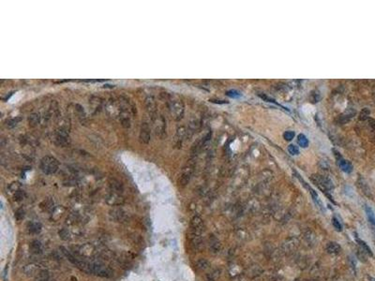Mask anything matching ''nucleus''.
I'll use <instances>...</instances> for the list:
<instances>
[{"mask_svg": "<svg viewBox=\"0 0 375 281\" xmlns=\"http://www.w3.org/2000/svg\"><path fill=\"white\" fill-rule=\"evenodd\" d=\"M69 130H70L69 122L67 121V119H64L62 123L57 127V130L55 131V135H54V141L57 146L66 147L68 145H70L71 137L69 134Z\"/></svg>", "mask_w": 375, "mask_h": 281, "instance_id": "f257e3e1", "label": "nucleus"}, {"mask_svg": "<svg viewBox=\"0 0 375 281\" xmlns=\"http://www.w3.org/2000/svg\"><path fill=\"white\" fill-rule=\"evenodd\" d=\"M168 107L169 112L175 121H179L184 114V104L183 102L175 96L168 97Z\"/></svg>", "mask_w": 375, "mask_h": 281, "instance_id": "f03ea898", "label": "nucleus"}, {"mask_svg": "<svg viewBox=\"0 0 375 281\" xmlns=\"http://www.w3.org/2000/svg\"><path fill=\"white\" fill-rule=\"evenodd\" d=\"M59 162L58 160L52 156H45L40 159L39 169L42 173L46 174H54L58 171Z\"/></svg>", "mask_w": 375, "mask_h": 281, "instance_id": "7ed1b4c3", "label": "nucleus"}, {"mask_svg": "<svg viewBox=\"0 0 375 281\" xmlns=\"http://www.w3.org/2000/svg\"><path fill=\"white\" fill-rule=\"evenodd\" d=\"M155 133L158 137L163 139L166 137V120L162 114H157L151 117Z\"/></svg>", "mask_w": 375, "mask_h": 281, "instance_id": "20e7f679", "label": "nucleus"}, {"mask_svg": "<svg viewBox=\"0 0 375 281\" xmlns=\"http://www.w3.org/2000/svg\"><path fill=\"white\" fill-rule=\"evenodd\" d=\"M92 263H93L92 274L101 276V277H111L113 276V272L108 267H105L104 265L100 264V263H97V262H92Z\"/></svg>", "mask_w": 375, "mask_h": 281, "instance_id": "39448f33", "label": "nucleus"}, {"mask_svg": "<svg viewBox=\"0 0 375 281\" xmlns=\"http://www.w3.org/2000/svg\"><path fill=\"white\" fill-rule=\"evenodd\" d=\"M203 229V221L199 216H195L191 220V233L192 234L201 235Z\"/></svg>", "mask_w": 375, "mask_h": 281, "instance_id": "423d86ee", "label": "nucleus"}, {"mask_svg": "<svg viewBox=\"0 0 375 281\" xmlns=\"http://www.w3.org/2000/svg\"><path fill=\"white\" fill-rule=\"evenodd\" d=\"M139 139L144 144H147L150 142V139H151V129H150V126H149V124L147 122H143L142 123L141 127H140Z\"/></svg>", "mask_w": 375, "mask_h": 281, "instance_id": "0eeeda50", "label": "nucleus"}, {"mask_svg": "<svg viewBox=\"0 0 375 281\" xmlns=\"http://www.w3.org/2000/svg\"><path fill=\"white\" fill-rule=\"evenodd\" d=\"M110 217L116 222H122L127 218V215L125 211L120 206H115L110 211Z\"/></svg>", "mask_w": 375, "mask_h": 281, "instance_id": "6e6552de", "label": "nucleus"}, {"mask_svg": "<svg viewBox=\"0 0 375 281\" xmlns=\"http://www.w3.org/2000/svg\"><path fill=\"white\" fill-rule=\"evenodd\" d=\"M106 201L108 204H110V205H112V206H120L124 202V198L120 194L110 191V193L106 197Z\"/></svg>", "mask_w": 375, "mask_h": 281, "instance_id": "1a4fd4ad", "label": "nucleus"}, {"mask_svg": "<svg viewBox=\"0 0 375 281\" xmlns=\"http://www.w3.org/2000/svg\"><path fill=\"white\" fill-rule=\"evenodd\" d=\"M106 110L108 114L113 115L114 117L119 116V114H120V104H119V100L117 101L115 99H110L107 103Z\"/></svg>", "mask_w": 375, "mask_h": 281, "instance_id": "9d476101", "label": "nucleus"}, {"mask_svg": "<svg viewBox=\"0 0 375 281\" xmlns=\"http://www.w3.org/2000/svg\"><path fill=\"white\" fill-rule=\"evenodd\" d=\"M191 173H192V167L191 165H188L187 167H185L183 169L179 179H178V185H179L180 186H185L188 183L190 182Z\"/></svg>", "mask_w": 375, "mask_h": 281, "instance_id": "9b49d317", "label": "nucleus"}, {"mask_svg": "<svg viewBox=\"0 0 375 281\" xmlns=\"http://www.w3.org/2000/svg\"><path fill=\"white\" fill-rule=\"evenodd\" d=\"M146 107H147V112L149 113V114H150L151 117L154 116L155 114H158V112H157V103H156V100H155V98H153L152 96H148L146 98Z\"/></svg>", "mask_w": 375, "mask_h": 281, "instance_id": "f8f14e48", "label": "nucleus"}, {"mask_svg": "<svg viewBox=\"0 0 375 281\" xmlns=\"http://www.w3.org/2000/svg\"><path fill=\"white\" fill-rule=\"evenodd\" d=\"M109 186H110V191L114 192V193H117L122 195L123 191H124V187L123 185L119 182L118 180L115 179V178H112L109 181Z\"/></svg>", "mask_w": 375, "mask_h": 281, "instance_id": "ddd939ff", "label": "nucleus"}, {"mask_svg": "<svg viewBox=\"0 0 375 281\" xmlns=\"http://www.w3.org/2000/svg\"><path fill=\"white\" fill-rule=\"evenodd\" d=\"M48 116L55 119V120L60 118V111H59V106L56 101H52V103H51L48 111Z\"/></svg>", "mask_w": 375, "mask_h": 281, "instance_id": "4468645a", "label": "nucleus"}, {"mask_svg": "<svg viewBox=\"0 0 375 281\" xmlns=\"http://www.w3.org/2000/svg\"><path fill=\"white\" fill-rule=\"evenodd\" d=\"M39 207L44 212H53L55 209V201L52 198H46L39 203Z\"/></svg>", "mask_w": 375, "mask_h": 281, "instance_id": "2eb2a0df", "label": "nucleus"}, {"mask_svg": "<svg viewBox=\"0 0 375 281\" xmlns=\"http://www.w3.org/2000/svg\"><path fill=\"white\" fill-rule=\"evenodd\" d=\"M336 156H337V159H338V164L340 167V169H342V171L345 172V173H351L352 170H353L352 165L349 163L348 161H346L345 159H343L342 157L339 156L338 153L336 154Z\"/></svg>", "mask_w": 375, "mask_h": 281, "instance_id": "dca6fc26", "label": "nucleus"}, {"mask_svg": "<svg viewBox=\"0 0 375 281\" xmlns=\"http://www.w3.org/2000/svg\"><path fill=\"white\" fill-rule=\"evenodd\" d=\"M41 116L39 113H33L28 116V125L31 127H36L40 124Z\"/></svg>", "mask_w": 375, "mask_h": 281, "instance_id": "f3484780", "label": "nucleus"}, {"mask_svg": "<svg viewBox=\"0 0 375 281\" xmlns=\"http://www.w3.org/2000/svg\"><path fill=\"white\" fill-rule=\"evenodd\" d=\"M326 250L329 254H339L342 251V246H340L337 242H329L326 245Z\"/></svg>", "mask_w": 375, "mask_h": 281, "instance_id": "a211bd4d", "label": "nucleus"}, {"mask_svg": "<svg viewBox=\"0 0 375 281\" xmlns=\"http://www.w3.org/2000/svg\"><path fill=\"white\" fill-rule=\"evenodd\" d=\"M89 104L92 107V110H94V112H99L102 105V99L99 97L94 96L89 99Z\"/></svg>", "mask_w": 375, "mask_h": 281, "instance_id": "6ab92c4d", "label": "nucleus"}, {"mask_svg": "<svg viewBox=\"0 0 375 281\" xmlns=\"http://www.w3.org/2000/svg\"><path fill=\"white\" fill-rule=\"evenodd\" d=\"M29 248H30V251L32 253H34V254H40L42 252V249H43L41 243L39 241H38V240L32 241L30 243Z\"/></svg>", "mask_w": 375, "mask_h": 281, "instance_id": "aec40b11", "label": "nucleus"}, {"mask_svg": "<svg viewBox=\"0 0 375 281\" xmlns=\"http://www.w3.org/2000/svg\"><path fill=\"white\" fill-rule=\"evenodd\" d=\"M185 133H186V131H185L184 127H179V129L176 130L175 138V143L176 146H179L180 144H181V142L183 141Z\"/></svg>", "mask_w": 375, "mask_h": 281, "instance_id": "412c9836", "label": "nucleus"}, {"mask_svg": "<svg viewBox=\"0 0 375 281\" xmlns=\"http://www.w3.org/2000/svg\"><path fill=\"white\" fill-rule=\"evenodd\" d=\"M308 189L310 190V194H311V197H312V199H313L314 202L316 203V205H317V206H318V207H319L322 211L325 212V208H323V202H322V201L320 200L318 194H317L316 192H315V190H313L310 186L309 187Z\"/></svg>", "mask_w": 375, "mask_h": 281, "instance_id": "4be33fe9", "label": "nucleus"}, {"mask_svg": "<svg viewBox=\"0 0 375 281\" xmlns=\"http://www.w3.org/2000/svg\"><path fill=\"white\" fill-rule=\"evenodd\" d=\"M64 212H65V208L63 206H57V207H55L53 210V212H52V218L55 221H57L59 218H60L63 216Z\"/></svg>", "mask_w": 375, "mask_h": 281, "instance_id": "5701e85b", "label": "nucleus"}, {"mask_svg": "<svg viewBox=\"0 0 375 281\" xmlns=\"http://www.w3.org/2000/svg\"><path fill=\"white\" fill-rule=\"evenodd\" d=\"M35 281H49V273L47 270H39L36 275Z\"/></svg>", "mask_w": 375, "mask_h": 281, "instance_id": "b1692460", "label": "nucleus"}, {"mask_svg": "<svg viewBox=\"0 0 375 281\" xmlns=\"http://www.w3.org/2000/svg\"><path fill=\"white\" fill-rule=\"evenodd\" d=\"M38 266L36 265V264H28V265H27L24 267V273L27 274V276H34L35 274H38L37 273V271H38Z\"/></svg>", "mask_w": 375, "mask_h": 281, "instance_id": "393cba45", "label": "nucleus"}, {"mask_svg": "<svg viewBox=\"0 0 375 281\" xmlns=\"http://www.w3.org/2000/svg\"><path fill=\"white\" fill-rule=\"evenodd\" d=\"M357 243L359 244V245L361 246V249H363L366 253H367L369 256H370V257H372L373 256V253H372V251H371V249H370V248L368 245V244L366 243V242H364V241H362V240H360V239H357Z\"/></svg>", "mask_w": 375, "mask_h": 281, "instance_id": "a878e982", "label": "nucleus"}, {"mask_svg": "<svg viewBox=\"0 0 375 281\" xmlns=\"http://www.w3.org/2000/svg\"><path fill=\"white\" fill-rule=\"evenodd\" d=\"M75 110H76V112H77L78 118L80 119V121L83 123V122H84V121L87 119V114H86V113H84V108H82V107H81L80 105H78V104H76V105H75Z\"/></svg>", "mask_w": 375, "mask_h": 281, "instance_id": "bb28decb", "label": "nucleus"}, {"mask_svg": "<svg viewBox=\"0 0 375 281\" xmlns=\"http://www.w3.org/2000/svg\"><path fill=\"white\" fill-rule=\"evenodd\" d=\"M297 142H298V144H299L300 146H302L304 148L308 147V145H309V140H308V138H307L304 134H299V135H298V137H297Z\"/></svg>", "mask_w": 375, "mask_h": 281, "instance_id": "cd10ccee", "label": "nucleus"}, {"mask_svg": "<svg viewBox=\"0 0 375 281\" xmlns=\"http://www.w3.org/2000/svg\"><path fill=\"white\" fill-rule=\"evenodd\" d=\"M365 211H366V214H367V217H368V218L370 220V222L375 227V215H374V212L369 206H366L365 207Z\"/></svg>", "mask_w": 375, "mask_h": 281, "instance_id": "c85d7f7f", "label": "nucleus"}, {"mask_svg": "<svg viewBox=\"0 0 375 281\" xmlns=\"http://www.w3.org/2000/svg\"><path fill=\"white\" fill-rule=\"evenodd\" d=\"M40 231H41V225H40V223H38V222H32V223L29 225V232H30L31 233L37 234V233H40Z\"/></svg>", "mask_w": 375, "mask_h": 281, "instance_id": "c756f323", "label": "nucleus"}, {"mask_svg": "<svg viewBox=\"0 0 375 281\" xmlns=\"http://www.w3.org/2000/svg\"><path fill=\"white\" fill-rule=\"evenodd\" d=\"M196 267L201 271H204L209 268V262L206 260H200L196 263Z\"/></svg>", "mask_w": 375, "mask_h": 281, "instance_id": "7c9ffc66", "label": "nucleus"}, {"mask_svg": "<svg viewBox=\"0 0 375 281\" xmlns=\"http://www.w3.org/2000/svg\"><path fill=\"white\" fill-rule=\"evenodd\" d=\"M21 187H22V186L19 182H13L10 185V186H8V190H10L11 192L16 193L17 191L21 190Z\"/></svg>", "mask_w": 375, "mask_h": 281, "instance_id": "2f4dec72", "label": "nucleus"}, {"mask_svg": "<svg viewBox=\"0 0 375 281\" xmlns=\"http://www.w3.org/2000/svg\"><path fill=\"white\" fill-rule=\"evenodd\" d=\"M226 95H227L228 97H230V98H239L242 96L239 92H238L237 90H235V89H232V90H229V91H227V92H226Z\"/></svg>", "mask_w": 375, "mask_h": 281, "instance_id": "473e14b6", "label": "nucleus"}, {"mask_svg": "<svg viewBox=\"0 0 375 281\" xmlns=\"http://www.w3.org/2000/svg\"><path fill=\"white\" fill-rule=\"evenodd\" d=\"M21 118L20 117H15V118H11L10 120L7 121V126L8 127H14L18 125V123L20 122Z\"/></svg>", "mask_w": 375, "mask_h": 281, "instance_id": "72a5a7b5", "label": "nucleus"}, {"mask_svg": "<svg viewBox=\"0 0 375 281\" xmlns=\"http://www.w3.org/2000/svg\"><path fill=\"white\" fill-rule=\"evenodd\" d=\"M288 152L293 156H296L299 154V149H298V147L295 145V144H290L288 146Z\"/></svg>", "mask_w": 375, "mask_h": 281, "instance_id": "f704fd0d", "label": "nucleus"}, {"mask_svg": "<svg viewBox=\"0 0 375 281\" xmlns=\"http://www.w3.org/2000/svg\"><path fill=\"white\" fill-rule=\"evenodd\" d=\"M58 234H59V237H60L61 239L64 240V241H67V240L70 239V233L65 229H62L61 231H59Z\"/></svg>", "mask_w": 375, "mask_h": 281, "instance_id": "c9c22d12", "label": "nucleus"}, {"mask_svg": "<svg viewBox=\"0 0 375 281\" xmlns=\"http://www.w3.org/2000/svg\"><path fill=\"white\" fill-rule=\"evenodd\" d=\"M13 197H14V200L15 201H23L24 199V197H25V193H24V190L21 189L19 191H17L16 193H14Z\"/></svg>", "mask_w": 375, "mask_h": 281, "instance_id": "e433bc0d", "label": "nucleus"}, {"mask_svg": "<svg viewBox=\"0 0 375 281\" xmlns=\"http://www.w3.org/2000/svg\"><path fill=\"white\" fill-rule=\"evenodd\" d=\"M210 249L213 250V252L219 251V243L216 239H214V241H213V240L210 241Z\"/></svg>", "mask_w": 375, "mask_h": 281, "instance_id": "4c0bfd02", "label": "nucleus"}, {"mask_svg": "<svg viewBox=\"0 0 375 281\" xmlns=\"http://www.w3.org/2000/svg\"><path fill=\"white\" fill-rule=\"evenodd\" d=\"M332 223H333L334 228L337 229L338 232H342V223H340L339 221L336 217H333V218H332Z\"/></svg>", "mask_w": 375, "mask_h": 281, "instance_id": "58836bf2", "label": "nucleus"}, {"mask_svg": "<svg viewBox=\"0 0 375 281\" xmlns=\"http://www.w3.org/2000/svg\"><path fill=\"white\" fill-rule=\"evenodd\" d=\"M295 132L294 131H292V130H288V131H286L284 134H283V137H284V139L285 140H287V141H291V140H293L294 139V137H295Z\"/></svg>", "mask_w": 375, "mask_h": 281, "instance_id": "ea45409f", "label": "nucleus"}, {"mask_svg": "<svg viewBox=\"0 0 375 281\" xmlns=\"http://www.w3.org/2000/svg\"><path fill=\"white\" fill-rule=\"evenodd\" d=\"M77 217H78V215L76 214V213H71V214L69 216V217L67 218V222L69 221L70 224H73L75 221L77 220Z\"/></svg>", "mask_w": 375, "mask_h": 281, "instance_id": "a19ab883", "label": "nucleus"}, {"mask_svg": "<svg viewBox=\"0 0 375 281\" xmlns=\"http://www.w3.org/2000/svg\"><path fill=\"white\" fill-rule=\"evenodd\" d=\"M15 217H16V218L18 219V220L23 219V218L24 217V211L23 209H19L18 211L16 212Z\"/></svg>", "mask_w": 375, "mask_h": 281, "instance_id": "79ce46f5", "label": "nucleus"}, {"mask_svg": "<svg viewBox=\"0 0 375 281\" xmlns=\"http://www.w3.org/2000/svg\"><path fill=\"white\" fill-rule=\"evenodd\" d=\"M365 254H367V253H366L363 249L358 250V252H357V257L359 258V260L361 261H367V260H366V257H365Z\"/></svg>", "mask_w": 375, "mask_h": 281, "instance_id": "37998d69", "label": "nucleus"}, {"mask_svg": "<svg viewBox=\"0 0 375 281\" xmlns=\"http://www.w3.org/2000/svg\"><path fill=\"white\" fill-rule=\"evenodd\" d=\"M212 102H217V103H228L226 101H217V100H211Z\"/></svg>", "mask_w": 375, "mask_h": 281, "instance_id": "c03bdc74", "label": "nucleus"}, {"mask_svg": "<svg viewBox=\"0 0 375 281\" xmlns=\"http://www.w3.org/2000/svg\"><path fill=\"white\" fill-rule=\"evenodd\" d=\"M206 281H214V280H213V279H212L211 277H208V278L206 279Z\"/></svg>", "mask_w": 375, "mask_h": 281, "instance_id": "a18cd8bd", "label": "nucleus"}, {"mask_svg": "<svg viewBox=\"0 0 375 281\" xmlns=\"http://www.w3.org/2000/svg\"><path fill=\"white\" fill-rule=\"evenodd\" d=\"M370 281H375V278H371V279H370Z\"/></svg>", "mask_w": 375, "mask_h": 281, "instance_id": "49530a36", "label": "nucleus"}]
</instances>
